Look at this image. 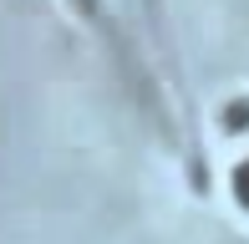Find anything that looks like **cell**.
Masks as SVG:
<instances>
[{"label":"cell","instance_id":"cell-1","mask_svg":"<svg viewBox=\"0 0 249 244\" xmlns=\"http://www.w3.org/2000/svg\"><path fill=\"white\" fill-rule=\"evenodd\" d=\"M234 198H239V204L249 209V158L239 163V168H234Z\"/></svg>","mask_w":249,"mask_h":244}]
</instances>
